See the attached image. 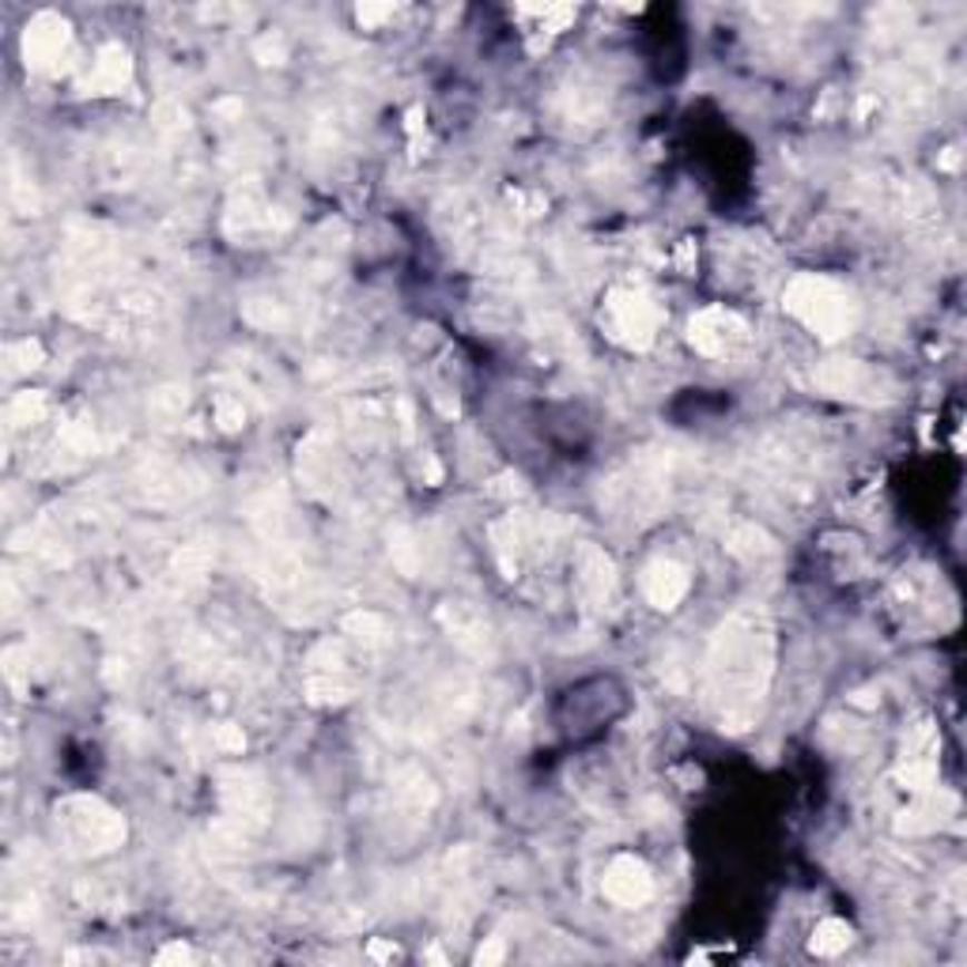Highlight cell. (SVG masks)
<instances>
[{"label":"cell","mask_w":967,"mask_h":967,"mask_svg":"<svg viewBox=\"0 0 967 967\" xmlns=\"http://www.w3.org/2000/svg\"><path fill=\"white\" fill-rule=\"evenodd\" d=\"M688 341H692V348L703 352V356H726L737 341H744V322L737 318V314L722 310V306H711V310L692 318Z\"/></svg>","instance_id":"5b68a950"},{"label":"cell","mask_w":967,"mask_h":967,"mask_svg":"<svg viewBox=\"0 0 967 967\" xmlns=\"http://www.w3.org/2000/svg\"><path fill=\"white\" fill-rule=\"evenodd\" d=\"M65 46H69V31H65V23H61V19H53V16H42L34 23V31L27 34V61L53 65L57 57H61Z\"/></svg>","instance_id":"9c48e42d"},{"label":"cell","mask_w":967,"mask_h":967,"mask_svg":"<svg viewBox=\"0 0 967 967\" xmlns=\"http://www.w3.org/2000/svg\"><path fill=\"white\" fill-rule=\"evenodd\" d=\"M371 956H397V945H382V941H375V945H371Z\"/></svg>","instance_id":"9a60e30c"},{"label":"cell","mask_w":967,"mask_h":967,"mask_svg":"<svg viewBox=\"0 0 967 967\" xmlns=\"http://www.w3.org/2000/svg\"><path fill=\"white\" fill-rule=\"evenodd\" d=\"M65 825L76 836V842L88 850H110L118 847L121 836H126V825H121L118 812H110L102 801L95 798H76L65 806Z\"/></svg>","instance_id":"277c9868"},{"label":"cell","mask_w":967,"mask_h":967,"mask_svg":"<svg viewBox=\"0 0 967 967\" xmlns=\"http://www.w3.org/2000/svg\"><path fill=\"white\" fill-rule=\"evenodd\" d=\"M500 960H503V945L500 941H492L487 949L476 953V964H500Z\"/></svg>","instance_id":"4fadbf2b"},{"label":"cell","mask_w":967,"mask_h":967,"mask_svg":"<svg viewBox=\"0 0 967 967\" xmlns=\"http://www.w3.org/2000/svg\"><path fill=\"white\" fill-rule=\"evenodd\" d=\"M771 677V631L760 616H733L707 658V695L733 730H744Z\"/></svg>","instance_id":"6da1fadb"},{"label":"cell","mask_w":967,"mask_h":967,"mask_svg":"<svg viewBox=\"0 0 967 967\" xmlns=\"http://www.w3.org/2000/svg\"><path fill=\"white\" fill-rule=\"evenodd\" d=\"M658 322H662V310L654 306V299L643 292H612L609 299V329L612 337L628 348H647L658 333Z\"/></svg>","instance_id":"3957f363"},{"label":"cell","mask_w":967,"mask_h":967,"mask_svg":"<svg viewBox=\"0 0 967 967\" xmlns=\"http://www.w3.org/2000/svg\"><path fill=\"white\" fill-rule=\"evenodd\" d=\"M787 310L793 318H801L812 333H820L825 341H839L855 329V299L825 276H798L787 292Z\"/></svg>","instance_id":"7a4b0ae2"},{"label":"cell","mask_w":967,"mask_h":967,"mask_svg":"<svg viewBox=\"0 0 967 967\" xmlns=\"http://www.w3.org/2000/svg\"><path fill=\"white\" fill-rule=\"evenodd\" d=\"M820 386L828 389V394H839V397H858V394H874L877 389V375L874 371H866L861 363H831L828 371H820Z\"/></svg>","instance_id":"ba28073f"},{"label":"cell","mask_w":967,"mask_h":967,"mask_svg":"<svg viewBox=\"0 0 967 967\" xmlns=\"http://www.w3.org/2000/svg\"><path fill=\"white\" fill-rule=\"evenodd\" d=\"M847 945H850V926L839 922V918L820 922L817 934H812V953H817V956H839Z\"/></svg>","instance_id":"30bf717a"},{"label":"cell","mask_w":967,"mask_h":967,"mask_svg":"<svg viewBox=\"0 0 967 967\" xmlns=\"http://www.w3.org/2000/svg\"><path fill=\"white\" fill-rule=\"evenodd\" d=\"M170 960H194V953H189L186 945H170V949L159 953V964H170Z\"/></svg>","instance_id":"7c38bea8"},{"label":"cell","mask_w":967,"mask_h":967,"mask_svg":"<svg viewBox=\"0 0 967 967\" xmlns=\"http://www.w3.org/2000/svg\"><path fill=\"white\" fill-rule=\"evenodd\" d=\"M129 76V57L118 50V46H110L107 53L99 57V72H95V88L102 91H114L121 88V80Z\"/></svg>","instance_id":"8fae6325"},{"label":"cell","mask_w":967,"mask_h":967,"mask_svg":"<svg viewBox=\"0 0 967 967\" xmlns=\"http://www.w3.org/2000/svg\"><path fill=\"white\" fill-rule=\"evenodd\" d=\"M643 590L658 609H673L688 590V574H684V568H677L673 560H658L654 568L647 571Z\"/></svg>","instance_id":"52a82bcc"},{"label":"cell","mask_w":967,"mask_h":967,"mask_svg":"<svg viewBox=\"0 0 967 967\" xmlns=\"http://www.w3.org/2000/svg\"><path fill=\"white\" fill-rule=\"evenodd\" d=\"M216 741L224 744V749H243V733H235V730H219Z\"/></svg>","instance_id":"5bb4252c"},{"label":"cell","mask_w":967,"mask_h":967,"mask_svg":"<svg viewBox=\"0 0 967 967\" xmlns=\"http://www.w3.org/2000/svg\"><path fill=\"white\" fill-rule=\"evenodd\" d=\"M605 896L616 907H643L650 896H654V880H650V869L639 858H616L605 874Z\"/></svg>","instance_id":"8992f818"}]
</instances>
